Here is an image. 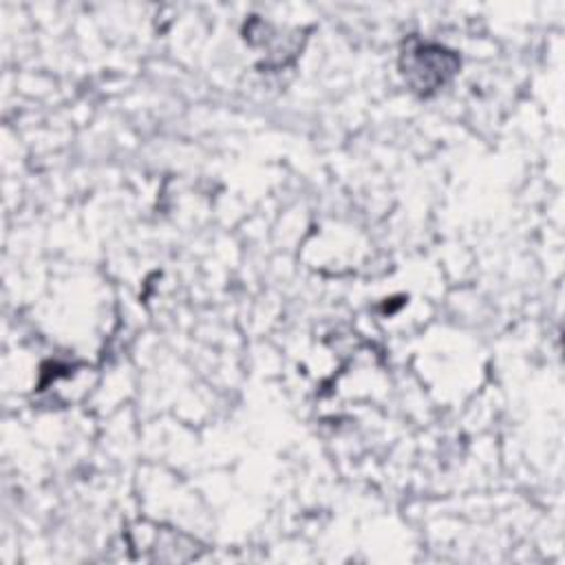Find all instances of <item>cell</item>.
I'll list each match as a JSON object with an SVG mask.
<instances>
[{
  "label": "cell",
  "mask_w": 565,
  "mask_h": 565,
  "mask_svg": "<svg viewBox=\"0 0 565 565\" xmlns=\"http://www.w3.org/2000/svg\"><path fill=\"white\" fill-rule=\"evenodd\" d=\"M404 75L408 82L422 90L428 93L430 88L441 86L457 68V57L439 46H424L419 44L415 51L406 53V66Z\"/></svg>",
  "instance_id": "obj_1"
}]
</instances>
